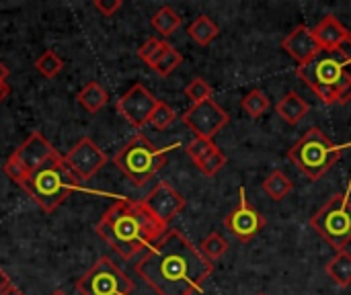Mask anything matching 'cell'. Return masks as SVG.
Here are the masks:
<instances>
[{
    "label": "cell",
    "mask_w": 351,
    "mask_h": 295,
    "mask_svg": "<svg viewBox=\"0 0 351 295\" xmlns=\"http://www.w3.org/2000/svg\"><path fill=\"white\" fill-rule=\"evenodd\" d=\"M348 45H350V49H351V31H350V35H348V41H346Z\"/></svg>",
    "instance_id": "cell-38"
},
{
    "label": "cell",
    "mask_w": 351,
    "mask_h": 295,
    "mask_svg": "<svg viewBox=\"0 0 351 295\" xmlns=\"http://www.w3.org/2000/svg\"><path fill=\"white\" fill-rule=\"evenodd\" d=\"M8 92H10L8 84H6V82H0V103L8 97Z\"/></svg>",
    "instance_id": "cell-35"
},
{
    "label": "cell",
    "mask_w": 351,
    "mask_h": 295,
    "mask_svg": "<svg viewBox=\"0 0 351 295\" xmlns=\"http://www.w3.org/2000/svg\"><path fill=\"white\" fill-rule=\"evenodd\" d=\"M294 189V183L290 181V177L282 170H274L265 181H263V193L267 197H271L274 201H282L286 199Z\"/></svg>",
    "instance_id": "cell-21"
},
{
    "label": "cell",
    "mask_w": 351,
    "mask_h": 295,
    "mask_svg": "<svg viewBox=\"0 0 351 295\" xmlns=\"http://www.w3.org/2000/svg\"><path fill=\"white\" fill-rule=\"evenodd\" d=\"M158 105V99L142 84H134L119 101H117V113L136 129H142L146 123H150V117Z\"/></svg>",
    "instance_id": "cell-12"
},
{
    "label": "cell",
    "mask_w": 351,
    "mask_h": 295,
    "mask_svg": "<svg viewBox=\"0 0 351 295\" xmlns=\"http://www.w3.org/2000/svg\"><path fill=\"white\" fill-rule=\"evenodd\" d=\"M121 0H95L93 6L97 12H101L103 16H113L119 8H121Z\"/></svg>",
    "instance_id": "cell-32"
},
{
    "label": "cell",
    "mask_w": 351,
    "mask_h": 295,
    "mask_svg": "<svg viewBox=\"0 0 351 295\" xmlns=\"http://www.w3.org/2000/svg\"><path fill=\"white\" fill-rule=\"evenodd\" d=\"M187 33H189V37H191L197 45L206 47V45H210V43L218 37L220 29H218V25H216L210 16L202 14V16H197V18L189 25Z\"/></svg>",
    "instance_id": "cell-20"
},
{
    "label": "cell",
    "mask_w": 351,
    "mask_h": 295,
    "mask_svg": "<svg viewBox=\"0 0 351 295\" xmlns=\"http://www.w3.org/2000/svg\"><path fill=\"white\" fill-rule=\"evenodd\" d=\"M181 62H183V55H181L173 45H169V47L165 49V53L152 64V70H154L158 76H171V74L181 66Z\"/></svg>",
    "instance_id": "cell-26"
},
{
    "label": "cell",
    "mask_w": 351,
    "mask_h": 295,
    "mask_svg": "<svg viewBox=\"0 0 351 295\" xmlns=\"http://www.w3.org/2000/svg\"><path fill=\"white\" fill-rule=\"evenodd\" d=\"M228 242H226V238L224 236H220L218 232H212L210 236H206L204 238V242H202V253H204V257L208 259V261H220L226 253H228Z\"/></svg>",
    "instance_id": "cell-25"
},
{
    "label": "cell",
    "mask_w": 351,
    "mask_h": 295,
    "mask_svg": "<svg viewBox=\"0 0 351 295\" xmlns=\"http://www.w3.org/2000/svg\"><path fill=\"white\" fill-rule=\"evenodd\" d=\"M64 68V60L53 51V49H47L43 51L37 60H35V70L43 76V78H56Z\"/></svg>",
    "instance_id": "cell-24"
},
{
    "label": "cell",
    "mask_w": 351,
    "mask_h": 295,
    "mask_svg": "<svg viewBox=\"0 0 351 295\" xmlns=\"http://www.w3.org/2000/svg\"><path fill=\"white\" fill-rule=\"evenodd\" d=\"M142 201L150 209V214L165 226H169L171 220H175L185 209V197L165 181H160Z\"/></svg>",
    "instance_id": "cell-14"
},
{
    "label": "cell",
    "mask_w": 351,
    "mask_h": 295,
    "mask_svg": "<svg viewBox=\"0 0 351 295\" xmlns=\"http://www.w3.org/2000/svg\"><path fill=\"white\" fill-rule=\"evenodd\" d=\"M212 86L204 80V78H193L187 86H185V97L193 103V105H199V103H206L212 99Z\"/></svg>",
    "instance_id": "cell-28"
},
{
    "label": "cell",
    "mask_w": 351,
    "mask_h": 295,
    "mask_svg": "<svg viewBox=\"0 0 351 295\" xmlns=\"http://www.w3.org/2000/svg\"><path fill=\"white\" fill-rule=\"evenodd\" d=\"M51 295H66V294H64L62 290H56V292H53V294H51Z\"/></svg>",
    "instance_id": "cell-37"
},
{
    "label": "cell",
    "mask_w": 351,
    "mask_h": 295,
    "mask_svg": "<svg viewBox=\"0 0 351 295\" xmlns=\"http://www.w3.org/2000/svg\"><path fill=\"white\" fill-rule=\"evenodd\" d=\"M95 232L123 261H132L136 255L152 248L169 232V226L158 222L144 201L119 199L103 214Z\"/></svg>",
    "instance_id": "cell-2"
},
{
    "label": "cell",
    "mask_w": 351,
    "mask_h": 295,
    "mask_svg": "<svg viewBox=\"0 0 351 295\" xmlns=\"http://www.w3.org/2000/svg\"><path fill=\"white\" fill-rule=\"evenodd\" d=\"M8 74H10V72H8V68L0 62V82H4V80L8 78Z\"/></svg>",
    "instance_id": "cell-36"
},
{
    "label": "cell",
    "mask_w": 351,
    "mask_h": 295,
    "mask_svg": "<svg viewBox=\"0 0 351 295\" xmlns=\"http://www.w3.org/2000/svg\"><path fill=\"white\" fill-rule=\"evenodd\" d=\"M183 123L195 133V138L214 140V136L230 121V115L214 101H206L199 105H193L181 115Z\"/></svg>",
    "instance_id": "cell-10"
},
{
    "label": "cell",
    "mask_w": 351,
    "mask_h": 295,
    "mask_svg": "<svg viewBox=\"0 0 351 295\" xmlns=\"http://www.w3.org/2000/svg\"><path fill=\"white\" fill-rule=\"evenodd\" d=\"M8 285H10V277H8V275L4 273V269L0 267V294H2Z\"/></svg>",
    "instance_id": "cell-33"
},
{
    "label": "cell",
    "mask_w": 351,
    "mask_h": 295,
    "mask_svg": "<svg viewBox=\"0 0 351 295\" xmlns=\"http://www.w3.org/2000/svg\"><path fill=\"white\" fill-rule=\"evenodd\" d=\"M341 154H343V146L333 144L319 127H311L290 148L288 158L311 181H319L339 162Z\"/></svg>",
    "instance_id": "cell-5"
},
{
    "label": "cell",
    "mask_w": 351,
    "mask_h": 295,
    "mask_svg": "<svg viewBox=\"0 0 351 295\" xmlns=\"http://www.w3.org/2000/svg\"><path fill=\"white\" fill-rule=\"evenodd\" d=\"M282 49H286V53H290L298 66L308 64L321 53V45L315 39L313 29H308L306 25H298L292 33H288L282 41Z\"/></svg>",
    "instance_id": "cell-15"
},
{
    "label": "cell",
    "mask_w": 351,
    "mask_h": 295,
    "mask_svg": "<svg viewBox=\"0 0 351 295\" xmlns=\"http://www.w3.org/2000/svg\"><path fill=\"white\" fill-rule=\"evenodd\" d=\"M276 111H278V115H280L288 125H296V123H300V121L308 115L311 105H308L296 90H290V92H286V94L280 99Z\"/></svg>",
    "instance_id": "cell-17"
},
{
    "label": "cell",
    "mask_w": 351,
    "mask_h": 295,
    "mask_svg": "<svg viewBox=\"0 0 351 295\" xmlns=\"http://www.w3.org/2000/svg\"><path fill=\"white\" fill-rule=\"evenodd\" d=\"M241 105H243V111H245L249 117L257 119V117H261V115L267 113V109H269V99L265 97L263 90L253 88L251 92L245 94V99L241 101Z\"/></svg>",
    "instance_id": "cell-23"
},
{
    "label": "cell",
    "mask_w": 351,
    "mask_h": 295,
    "mask_svg": "<svg viewBox=\"0 0 351 295\" xmlns=\"http://www.w3.org/2000/svg\"><path fill=\"white\" fill-rule=\"evenodd\" d=\"M257 295H265V294H257Z\"/></svg>",
    "instance_id": "cell-39"
},
{
    "label": "cell",
    "mask_w": 351,
    "mask_h": 295,
    "mask_svg": "<svg viewBox=\"0 0 351 295\" xmlns=\"http://www.w3.org/2000/svg\"><path fill=\"white\" fill-rule=\"evenodd\" d=\"M311 228L337 253L351 242V203L343 193L333 195L313 218Z\"/></svg>",
    "instance_id": "cell-7"
},
{
    "label": "cell",
    "mask_w": 351,
    "mask_h": 295,
    "mask_svg": "<svg viewBox=\"0 0 351 295\" xmlns=\"http://www.w3.org/2000/svg\"><path fill=\"white\" fill-rule=\"evenodd\" d=\"M80 183L82 181L68 168L64 156L56 152L21 187L45 214H53L80 187Z\"/></svg>",
    "instance_id": "cell-3"
},
{
    "label": "cell",
    "mask_w": 351,
    "mask_h": 295,
    "mask_svg": "<svg viewBox=\"0 0 351 295\" xmlns=\"http://www.w3.org/2000/svg\"><path fill=\"white\" fill-rule=\"evenodd\" d=\"M296 76L311 86V90L325 105H337L339 90L351 82V51L350 49H333L313 57L308 64L296 68Z\"/></svg>",
    "instance_id": "cell-4"
},
{
    "label": "cell",
    "mask_w": 351,
    "mask_h": 295,
    "mask_svg": "<svg viewBox=\"0 0 351 295\" xmlns=\"http://www.w3.org/2000/svg\"><path fill=\"white\" fill-rule=\"evenodd\" d=\"M175 119H177V115L171 109V105H167L165 101H158V105H156V109H154V113L150 117V125L162 131V129L171 127Z\"/></svg>",
    "instance_id": "cell-30"
},
{
    "label": "cell",
    "mask_w": 351,
    "mask_h": 295,
    "mask_svg": "<svg viewBox=\"0 0 351 295\" xmlns=\"http://www.w3.org/2000/svg\"><path fill=\"white\" fill-rule=\"evenodd\" d=\"M0 295H25V294H23L16 285H12V283H10V285H8V287H6V290H4Z\"/></svg>",
    "instance_id": "cell-34"
},
{
    "label": "cell",
    "mask_w": 351,
    "mask_h": 295,
    "mask_svg": "<svg viewBox=\"0 0 351 295\" xmlns=\"http://www.w3.org/2000/svg\"><path fill=\"white\" fill-rule=\"evenodd\" d=\"M315 39L319 41L321 49L325 51H333L346 45L350 31L343 27V23L339 18H335L333 14H327L315 29H313Z\"/></svg>",
    "instance_id": "cell-16"
},
{
    "label": "cell",
    "mask_w": 351,
    "mask_h": 295,
    "mask_svg": "<svg viewBox=\"0 0 351 295\" xmlns=\"http://www.w3.org/2000/svg\"><path fill=\"white\" fill-rule=\"evenodd\" d=\"M216 148H218V146L214 144V140L193 138V142H189V144H187L185 152H187V156H189L195 164H199V162H202L204 158H208Z\"/></svg>",
    "instance_id": "cell-29"
},
{
    "label": "cell",
    "mask_w": 351,
    "mask_h": 295,
    "mask_svg": "<svg viewBox=\"0 0 351 295\" xmlns=\"http://www.w3.org/2000/svg\"><path fill=\"white\" fill-rule=\"evenodd\" d=\"M171 148H156L144 133H136L113 158V164L130 179L134 187H144L167 164Z\"/></svg>",
    "instance_id": "cell-6"
},
{
    "label": "cell",
    "mask_w": 351,
    "mask_h": 295,
    "mask_svg": "<svg viewBox=\"0 0 351 295\" xmlns=\"http://www.w3.org/2000/svg\"><path fill=\"white\" fill-rule=\"evenodd\" d=\"M171 43H167L165 39H156V37H150V39H146V43H142L140 45V49H138V55H140V60H144L150 68H152V64L165 53V49L169 47Z\"/></svg>",
    "instance_id": "cell-27"
},
{
    "label": "cell",
    "mask_w": 351,
    "mask_h": 295,
    "mask_svg": "<svg viewBox=\"0 0 351 295\" xmlns=\"http://www.w3.org/2000/svg\"><path fill=\"white\" fill-rule=\"evenodd\" d=\"M152 27L156 29V33H160L162 37H171L179 27H181V16L175 8L171 6H162L154 12L152 16Z\"/></svg>",
    "instance_id": "cell-22"
},
{
    "label": "cell",
    "mask_w": 351,
    "mask_h": 295,
    "mask_svg": "<svg viewBox=\"0 0 351 295\" xmlns=\"http://www.w3.org/2000/svg\"><path fill=\"white\" fill-rule=\"evenodd\" d=\"M265 224H267L265 216L259 214L253 205H249L247 193H245V189H241L239 191V205L224 218V228L237 240L249 242L265 228Z\"/></svg>",
    "instance_id": "cell-11"
},
{
    "label": "cell",
    "mask_w": 351,
    "mask_h": 295,
    "mask_svg": "<svg viewBox=\"0 0 351 295\" xmlns=\"http://www.w3.org/2000/svg\"><path fill=\"white\" fill-rule=\"evenodd\" d=\"M68 168L80 179V181H88L90 177H95L105 164H107V154L90 140V138H82L66 156H64Z\"/></svg>",
    "instance_id": "cell-13"
},
{
    "label": "cell",
    "mask_w": 351,
    "mask_h": 295,
    "mask_svg": "<svg viewBox=\"0 0 351 295\" xmlns=\"http://www.w3.org/2000/svg\"><path fill=\"white\" fill-rule=\"evenodd\" d=\"M138 277L156 295H195L214 273V263L179 230H169L136 263Z\"/></svg>",
    "instance_id": "cell-1"
},
{
    "label": "cell",
    "mask_w": 351,
    "mask_h": 295,
    "mask_svg": "<svg viewBox=\"0 0 351 295\" xmlns=\"http://www.w3.org/2000/svg\"><path fill=\"white\" fill-rule=\"evenodd\" d=\"M58 150L39 133L33 131L4 162V172L10 181H14L19 187Z\"/></svg>",
    "instance_id": "cell-9"
},
{
    "label": "cell",
    "mask_w": 351,
    "mask_h": 295,
    "mask_svg": "<svg viewBox=\"0 0 351 295\" xmlns=\"http://www.w3.org/2000/svg\"><path fill=\"white\" fill-rule=\"evenodd\" d=\"M76 290L82 295H132L134 281L109 257H101L76 281Z\"/></svg>",
    "instance_id": "cell-8"
},
{
    "label": "cell",
    "mask_w": 351,
    "mask_h": 295,
    "mask_svg": "<svg viewBox=\"0 0 351 295\" xmlns=\"http://www.w3.org/2000/svg\"><path fill=\"white\" fill-rule=\"evenodd\" d=\"M228 162V158H226V154L220 150V148H216L208 158H204L199 164H197V168L206 175V177H214V175H218L222 168H224V164Z\"/></svg>",
    "instance_id": "cell-31"
},
{
    "label": "cell",
    "mask_w": 351,
    "mask_h": 295,
    "mask_svg": "<svg viewBox=\"0 0 351 295\" xmlns=\"http://www.w3.org/2000/svg\"><path fill=\"white\" fill-rule=\"evenodd\" d=\"M76 101L88 113H97L109 103V94L99 82H88L84 88H80V92L76 94Z\"/></svg>",
    "instance_id": "cell-19"
},
{
    "label": "cell",
    "mask_w": 351,
    "mask_h": 295,
    "mask_svg": "<svg viewBox=\"0 0 351 295\" xmlns=\"http://www.w3.org/2000/svg\"><path fill=\"white\" fill-rule=\"evenodd\" d=\"M325 271L329 275V279L337 285V287H350L351 285V253L341 251L337 253L327 265Z\"/></svg>",
    "instance_id": "cell-18"
}]
</instances>
